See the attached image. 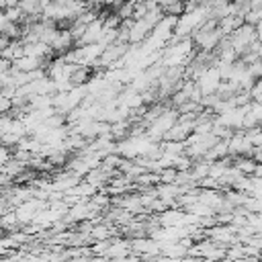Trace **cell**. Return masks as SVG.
<instances>
[{
	"instance_id": "2e32d148",
	"label": "cell",
	"mask_w": 262,
	"mask_h": 262,
	"mask_svg": "<svg viewBox=\"0 0 262 262\" xmlns=\"http://www.w3.org/2000/svg\"><path fill=\"white\" fill-rule=\"evenodd\" d=\"M0 4H2V8H12V6H18L20 0H0Z\"/></svg>"
},
{
	"instance_id": "3957f363",
	"label": "cell",
	"mask_w": 262,
	"mask_h": 262,
	"mask_svg": "<svg viewBox=\"0 0 262 262\" xmlns=\"http://www.w3.org/2000/svg\"><path fill=\"white\" fill-rule=\"evenodd\" d=\"M221 80H223V78H221L219 68H217V66H209V68L196 78V84H199L203 96H207V94H217V90H219V86H221Z\"/></svg>"
},
{
	"instance_id": "7c38bea8",
	"label": "cell",
	"mask_w": 262,
	"mask_h": 262,
	"mask_svg": "<svg viewBox=\"0 0 262 262\" xmlns=\"http://www.w3.org/2000/svg\"><path fill=\"white\" fill-rule=\"evenodd\" d=\"M18 6L25 10V14H37V12H43V8H41V0H20Z\"/></svg>"
},
{
	"instance_id": "e0dca14e",
	"label": "cell",
	"mask_w": 262,
	"mask_h": 262,
	"mask_svg": "<svg viewBox=\"0 0 262 262\" xmlns=\"http://www.w3.org/2000/svg\"><path fill=\"white\" fill-rule=\"evenodd\" d=\"M176 2H180V0H158V4H160L162 8H166V6H172V4H176Z\"/></svg>"
},
{
	"instance_id": "9a60e30c",
	"label": "cell",
	"mask_w": 262,
	"mask_h": 262,
	"mask_svg": "<svg viewBox=\"0 0 262 262\" xmlns=\"http://www.w3.org/2000/svg\"><path fill=\"white\" fill-rule=\"evenodd\" d=\"M12 104H14V102H12V98H10V96H6V94H2V98H0V106H2V113H8Z\"/></svg>"
},
{
	"instance_id": "277c9868",
	"label": "cell",
	"mask_w": 262,
	"mask_h": 262,
	"mask_svg": "<svg viewBox=\"0 0 262 262\" xmlns=\"http://www.w3.org/2000/svg\"><path fill=\"white\" fill-rule=\"evenodd\" d=\"M221 37H223V33H221V29H219V27H215V29L201 27V29L194 33L192 41H194L203 51H211V49H215V47L219 45Z\"/></svg>"
},
{
	"instance_id": "5b68a950",
	"label": "cell",
	"mask_w": 262,
	"mask_h": 262,
	"mask_svg": "<svg viewBox=\"0 0 262 262\" xmlns=\"http://www.w3.org/2000/svg\"><path fill=\"white\" fill-rule=\"evenodd\" d=\"M227 145H229V154H237V156L252 154V149H254V143L250 141V137L246 133L231 135V139H227Z\"/></svg>"
},
{
	"instance_id": "4fadbf2b",
	"label": "cell",
	"mask_w": 262,
	"mask_h": 262,
	"mask_svg": "<svg viewBox=\"0 0 262 262\" xmlns=\"http://www.w3.org/2000/svg\"><path fill=\"white\" fill-rule=\"evenodd\" d=\"M209 172H211V164L201 162V164H196V166H194L192 176H194V180H203V178H207V176H209Z\"/></svg>"
},
{
	"instance_id": "7a4b0ae2",
	"label": "cell",
	"mask_w": 262,
	"mask_h": 262,
	"mask_svg": "<svg viewBox=\"0 0 262 262\" xmlns=\"http://www.w3.org/2000/svg\"><path fill=\"white\" fill-rule=\"evenodd\" d=\"M176 119H178V115L174 113V111H164L154 123H149V131H147V137L149 139H164L166 137V133L176 125Z\"/></svg>"
},
{
	"instance_id": "30bf717a",
	"label": "cell",
	"mask_w": 262,
	"mask_h": 262,
	"mask_svg": "<svg viewBox=\"0 0 262 262\" xmlns=\"http://www.w3.org/2000/svg\"><path fill=\"white\" fill-rule=\"evenodd\" d=\"M182 219H184V213H180V211H164L162 215H160V223L164 225V227H174V225H182ZM184 227V225H182Z\"/></svg>"
},
{
	"instance_id": "d6986e66",
	"label": "cell",
	"mask_w": 262,
	"mask_h": 262,
	"mask_svg": "<svg viewBox=\"0 0 262 262\" xmlns=\"http://www.w3.org/2000/svg\"><path fill=\"white\" fill-rule=\"evenodd\" d=\"M180 262H201L199 258H184V260H180Z\"/></svg>"
},
{
	"instance_id": "ac0fdd59",
	"label": "cell",
	"mask_w": 262,
	"mask_h": 262,
	"mask_svg": "<svg viewBox=\"0 0 262 262\" xmlns=\"http://www.w3.org/2000/svg\"><path fill=\"white\" fill-rule=\"evenodd\" d=\"M256 35H258V39L262 41V20H260V23L256 25Z\"/></svg>"
},
{
	"instance_id": "8992f818",
	"label": "cell",
	"mask_w": 262,
	"mask_h": 262,
	"mask_svg": "<svg viewBox=\"0 0 262 262\" xmlns=\"http://www.w3.org/2000/svg\"><path fill=\"white\" fill-rule=\"evenodd\" d=\"M74 41H76V39H74V35H72V29L57 31L55 37H53V41H51V49H55V51H68Z\"/></svg>"
},
{
	"instance_id": "8fae6325",
	"label": "cell",
	"mask_w": 262,
	"mask_h": 262,
	"mask_svg": "<svg viewBox=\"0 0 262 262\" xmlns=\"http://www.w3.org/2000/svg\"><path fill=\"white\" fill-rule=\"evenodd\" d=\"M256 166H258V164H256V160H252V158H237V160H235V168H237L242 174H244V172H246V174H254Z\"/></svg>"
},
{
	"instance_id": "52a82bcc",
	"label": "cell",
	"mask_w": 262,
	"mask_h": 262,
	"mask_svg": "<svg viewBox=\"0 0 262 262\" xmlns=\"http://www.w3.org/2000/svg\"><path fill=\"white\" fill-rule=\"evenodd\" d=\"M41 63H43V59H39V57H33V55H23L20 59H16L14 61V70H18V72H35V70H39L41 68Z\"/></svg>"
},
{
	"instance_id": "5bb4252c",
	"label": "cell",
	"mask_w": 262,
	"mask_h": 262,
	"mask_svg": "<svg viewBox=\"0 0 262 262\" xmlns=\"http://www.w3.org/2000/svg\"><path fill=\"white\" fill-rule=\"evenodd\" d=\"M90 233H92V237H96V239H104L106 235H108V231H106V227H92L90 229Z\"/></svg>"
},
{
	"instance_id": "ba28073f",
	"label": "cell",
	"mask_w": 262,
	"mask_h": 262,
	"mask_svg": "<svg viewBox=\"0 0 262 262\" xmlns=\"http://www.w3.org/2000/svg\"><path fill=\"white\" fill-rule=\"evenodd\" d=\"M244 23H246V20H244L242 14H229V16H225V18L219 20V29H221V33L225 35V33H233V31L239 29Z\"/></svg>"
},
{
	"instance_id": "9c48e42d",
	"label": "cell",
	"mask_w": 262,
	"mask_h": 262,
	"mask_svg": "<svg viewBox=\"0 0 262 262\" xmlns=\"http://www.w3.org/2000/svg\"><path fill=\"white\" fill-rule=\"evenodd\" d=\"M199 201H201V203H205V205H209V207H213V209L223 207V196H221L219 192H213L211 188H203V190H201Z\"/></svg>"
},
{
	"instance_id": "6da1fadb",
	"label": "cell",
	"mask_w": 262,
	"mask_h": 262,
	"mask_svg": "<svg viewBox=\"0 0 262 262\" xmlns=\"http://www.w3.org/2000/svg\"><path fill=\"white\" fill-rule=\"evenodd\" d=\"M258 39L256 35V27L250 25V23H244L239 29H235L229 37V43L231 47L237 51V53H248V49L252 47V43Z\"/></svg>"
}]
</instances>
